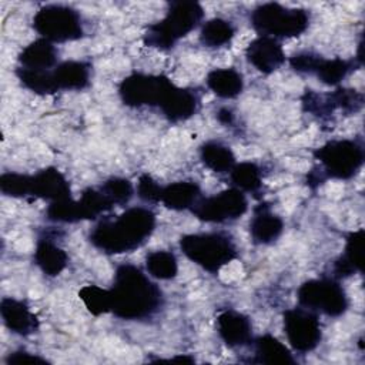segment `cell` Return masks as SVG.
I'll return each instance as SVG.
<instances>
[{
    "mask_svg": "<svg viewBox=\"0 0 365 365\" xmlns=\"http://www.w3.org/2000/svg\"><path fill=\"white\" fill-rule=\"evenodd\" d=\"M110 295L111 312L125 321L148 319L164 304L160 287L133 264H121L115 268Z\"/></svg>",
    "mask_w": 365,
    "mask_h": 365,
    "instance_id": "cell-1",
    "label": "cell"
},
{
    "mask_svg": "<svg viewBox=\"0 0 365 365\" xmlns=\"http://www.w3.org/2000/svg\"><path fill=\"white\" fill-rule=\"evenodd\" d=\"M155 214L144 207H131L115 218L101 220L88 234L93 247L104 254L131 252L151 237Z\"/></svg>",
    "mask_w": 365,
    "mask_h": 365,
    "instance_id": "cell-2",
    "label": "cell"
},
{
    "mask_svg": "<svg viewBox=\"0 0 365 365\" xmlns=\"http://www.w3.org/2000/svg\"><path fill=\"white\" fill-rule=\"evenodd\" d=\"M202 17L204 9L198 1H170L164 19L147 26L143 43L160 50H170L178 40L197 29Z\"/></svg>",
    "mask_w": 365,
    "mask_h": 365,
    "instance_id": "cell-3",
    "label": "cell"
},
{
    "mask_svg": "<svg viewBox=\"0 0 365 365\" xmlns=\"http://www.w3.org/2000/svg\"><path fill=\"white\" fill-rule=\"evenodd\" d=\"M180 250L190 261L211 274H217L238 255L232 237L221 231L185 234L180 238Z\"/></svg>",
    "mask_w": 365,
    "mask_h": 365,
    "instance_id": "cell-4",
    "label": "cell"
},
{
    "mask_svg": "<svg viewBox=\"0 0 365 365\" xmlns=\"http://www.w3.org/2000/svg\"><path fill=\"white\" fill-rule=\"evenodd\" d=\"M250 21L259 36L289 38L301 36L308 29L309 11L271 1L257 6L250 14Z\"/></svg>",
    "mask_w": 365,
    "mask_h": 365,
    "instance_id": "cell-5",
    "label": "cell"
},
{
    "mask_svg": "<svg viewBox=\"0 0 365 365\" xmlns=\"http://www.w3.org/2000/svg\"><path fill=\"white\" fill-rule=\"evenodd\" d=\"M325 178L351 180L364 165L365 150L359 140H331L314 151Z\"/></svg>",
    "mask_w": 365,
    "mask_h": 365,
    "instance_id": "cell-6",
    "label": "cell"
},
{
    "mask_svg": "<svg viewBox=\"0 0 365 365\" xmlns=\"http://www.w3.org/2000/svg\"><path fill=\"white\" fill-rule=\"evenodd\" d=\"M33 27L51 43L74 41L84 36L80 13L64 4H47L38 9L33 17Z\"/></svg>",
    "mask_w": 365,
    "mask_h": 365,
    "instance_id": "cell-7",
    "label": "cell"
},
{
    "mask_svg": "<svg viewBox=\"0 0 365 365\" xmlns=\"http://www.w3.org/2000/svg\"><path fill=\"white\" fill-rule=\"evenodd\" d=\"M301 307L328 317H341L349 307V299L338 279L322 277L302 282L297 291Z\"/></svg>",
    "mask_w": 365,
    "mask_h": 365,
    "instance_id": "cell-8",
    "label": "cell"
},
{
    "mask_svg": "<svg viewBox=\"0 0 365 365\" xmlns=\"http://www.w3.org/2000/svg\"><path fill=\"white\" fill-rule=\"evenodd\" d=\"M175 84L163 74L131 73L118 86L121 101L133 108L161 107L168 98Z\"/></svg>",
    "mask_w": 365,
    "mask_h": 365,
    "instance_id": "cell-9",
    "label": "cell"
},
{
    "mask_svg": "<svg viewBox=\"0 0 365 365\" xmlns=\"http://www.w3.org/2000/svg\"><path fill=\"white\" fill-rule=\"evenodd\" d=\"M247 210L248 201L245 194L241 190L231 187L215 195L201 197L191 208V212L200 221L222 224L238 220Z\"/></svg>",
    "mask_w": 365,
    "mask_h": 365,
    "instance_id": "cell-10",
    "label": "cell"
},
{
    "mask_svg": "<svg viewBox=\"0 0 365 365\" xmlns=\"http://www.w3.org/2000/svg\"><path fill=\"white\" fill-rule=\"evenodd\" d=\"M282 324L287 339L297 352L314 351L322 339L318 315L301 305L287 309L282 314Z\"/></svg>",
    "mask_w": 365,
    "mask_h": 365,
    "instance_id": "cell-11",
    "label": "cell"
},
{
    "mask_svg": "<svg viewBox=\"0 0 365 365\" xmlns=\"http://www.w3.org/2000/svg\"><path fill=\"white\" fill-rule=\"evenodd\" d=\"M302 110L319 118H328L335 110L355 114L364 107V94L354 88L338 87L332 93H317L307 88L301 97Z\"/></svg>",
    "mask_w": 365,
    "mask_h": 365,
    "instance_id": "cell-12",
    "label": "cell"
},
{
    "mask_svg": "<svg viewBox=\"0 0 365 365\" xmlns=\"http://www.w3.org/2000/svg\"><path fill=\"white\" fill-rule=\"evenodd\" d=\"M30 197L50 202L71 198V187L67 178L56 167H46L30 175Z\"/></svg>",
    "mask_w": 365,
    "mask_h": 365,
    "instance_id": "cell-13",
    "label": "cell"
},
{
    "mask_svg": "<svg viewBox=\"0 0 365 365\" xmlns=\"http://www.w3.org/2000/svg\"><path fill=\"white\" fill-rule=\"evenodd\" d=\"M217 331L228 348H241L252 342L251 319L235 309H225L218 314Z\"/></svg>",
    "mask_w": 365,
    "mask_h": 365,
    "instance_id": "cell-14",
    "label": "cell"
},
{
    "mask_svg": "<svg viewBox=\"0 0 365 365\" xmlns=\"http://www.w3.org/2000/svg\"><path fill=\"white\" fill-rule=\"evenodd\" d=\"M245 57L262 74H271L285 63V54L278 40L259 36L245 48Z\"/></svg>",
    "mask_w": 365,
    "mask_h": 365,
    "instance_id": "cell-15",
    "label": "cell"
},
{
    "mask_svg": "<svg viewBox=\"0 0 365 365\" xmlns=\"http://www.w3.org/2000/svg\"><path fill=\"white\" fill-rule=\"evenodd\" d=\"M364 238H365V231L362 228L348 234L344 252L332 262V267H331L332 278L339 281L342 278H348L354 275L355 272H362Z\"/></svg>",
    "mask_w": 365,
    "mask_h": 365,
    "instance_id": "cell-16",
    "label": "cell"
},
{
    "mask_svg": "<svg viewBox=\"0 0 365 365\" xmlns=\"http://www.w3.org/2000/svg\"><path fill=\"white\" fill-rule=\"evenodd\" d=\"M284 231V221L271 211L268 202H259L252 212L250 221V235L254 244L268 245L275 242Z\"/></svg>",
    "mask_w": 365,
    "mask_h": 365,
    "instance_id": "cell-17",
    "label": "cell"
},
{
    "mask_svg": "<svg viewBox=\"0 0 365 365\" xmlns=\"http://www.w3.org/2000/svg\"><path fill=\"white\" fill-rule=\"evenodd\" d=\"M0 315L6 328L13 334L27 336L38 329V319L24 301L4 297L0 302Z\"/></svg>",
    "mask_w": 365,
    "mask_h": 365,
    "instance_id": "cell-18",
    "label": "cell"
},
{
    "mask_svg": "<svg viewBox=\"0 0 365 365\" xmlns=\"http://www.w3.org/2000/svg\"><path fill=\"white\" fill-rule=\"evenodd\" d=\"M200 104L201 98L195 90L175 86L160 110L170 123H181L195 115Z\"/></svg>",
    "mask_w": 365,
    "mask_h": 365,
    "instance_id": "cell-19",
    "label": "cell"
},
{
    "mask_svg": "<svg viewBox=\"0 0 365 365\" xmlns=\"http://www.w3.org/2000/svg\"><path fill=\"white\" fill-rule=\"evenodd\" d=\"M33 259H34V264L47 277L60 275L68 264L67 252L61 247H58L47 234H43L38 237L36 242Z\"/></svg>",
    "mask_w": 365,
    "mask_h": 365,
    "instance_id": "cell-20",
    "label": "cell"
},
{
    "mask_svg": "<svg viewBox=\"0 0 365 365\" xmlns=\"http://www.w3.org/2000/svg\"><path fill=\"white\" fill-rule=\"evenodd\" d=\"M90 63L67 60L53 68V80L58 90H84L90 86Z\"/></svg>",
    "mask_w": 365,
    "mask_h": 365,
    "instance_id": "cell-21",
    "label": "cell"
},
{
    "mask_svg": "<svg viewBox=\"0 0 365 365\" xmlns=\"http://www.w3.org/2000/svg\"><path fill=\"white\" fill-rule=\"evenodd\" d=\"M58 51L46 38H37L27 44L17 56L19 67L30 70H51L57 66Z\"/></svg>",
    "mask_w": 365,
    "mask_h": 365,
    "instance_id": "cell-22",
    "label": "cell"
},
{
    "mask_svg": "<svg viewBox=\"0 0 365 365\" xmlns=\"http://www.w3.org/2000/svg\"><path fill=\"white\" fill-rule=\"evenodd\" d=\"M201 198V188L194 181H175L164 185L161 190L160 202L168 210L184 211L191 210Z\"/></svg>",
    "mask_w": 365,
    "mask_h": 365,
    "instance_id": "cell-23",
    "label": "cell"
},
{
    "mask_svg": "<svg viewBox=\"0 0 365 365\" xmlns=\"http://www.w3.org/2000/svg\"><path fill=\"white\" fill-rule=\"evenodd\" d=\"M251 344L254 346V359L251 362L254 364H295L292 352L271 334L259 335Z\"/></svg>",
    "mask_w": 365,
    "mask_h": 365,
    "instance_id": "cell-24",
    "label": "cell"
},
{
    "mask_svg": "<svg viewBox=\"0 0 365 365\" xmlns=\"http://www.w3.org/2000/svg\"><path fill=\"white\" fill-rule=\"evenodd\" d=\"M207 87L220 98L231 100L244 90V78L235 68H214L207 74Z\"/></svg>",
    "mask_w": 365,
    "mask_h": 365,
    "instance_id": "cell-25",
    "label": "cell"
},
{
    "mask_svg": "<svg viewBox=\"0 0 365 365\" xmlns=\"http://www.w3.org/2000/svg\"><path fill=\"white\" fill-rule=\"evenodd\" d=\"M201 163L214 173H230L235 163V155L231 148L220 141H205L200 147Z\"/></svg>",
    "mask_w": 365,
    "mask_h": 365,
    "instance_id": "cell-26",
    "label": "cell"
},
{
    "mask_svg": "<svg viewBox=\"0 0 365 365\" xmlns=\"http://www.w3.org/2000/svg\"><path fill=\"white\" fill-rule=\"evenodd\" d=\"M235 36V26L221 17H214L207 20L200 31V43L208 48L222 47L230 44Z\"/></svg>",
    "mask_w": 365,
    "mask_h": 365,
    "instance_id": "cell-27",
    "label": "cell"
},
{
    "mask_svg": "<svg viewBox=\"0 0 365 365\" xmlns=\"http://www.w3.org/2000/svg\"><path fill=\"white\" fill-rule=\"evenodd\" d=\"M356 61L354 60H344V58H324L321 57L314 76L318 77L319 81H322L327 86H338L349 73H352L356 67H361Z\"/></svg>",
    "mask_w": 365,
    "mask_h": 365,
    "instance_id": "cell-28",
    "label": "cell"
},
{
    "mask_svg": "<svg viewBox=\"0 0 365 365\" xmlns=\"http://www.w3.org/2000/svg\"><path fill=\"white\" fill-rule=\"evenodd\" d=\"M145 269L153 278L168 281L178 274V261L171 251H151L145 255Z\"/></svg>",
    "mask_w": 365,
    "mask_h": 365,
    "instance_id": "cell-29",
    "label": "cell"
},
{
    "mask_svg": "<svg viewBox=\"0 0 365 365\" xmlns=\"http://www.w3.org/2000/svg\"><path fill=\"white\" fill-rule=\"evenodd\" d=\"M232 185L242 192H257L262 185L261 167L252 161H242L230 171Z\"/></svg>",
    "mask_w": 365,
    "mask_h": 365,
    "instance_id": "cell-30",
    "label": "cell"
},
{
    "mask_svg": "<svg viewBox=\"0 0 365 365\" xmlns=\"http://www.w3.org/2000/svg\"><path fill=\"white\" fill-rule=\"evenodd\" d=\"M16 76L23 84V87H26L27 90L36 94L46 96V94H54L57 91L53 80V70H30V68L17 67Z\"/></svg>",
    "mask_w": 365,
    "mask_h": 365,
    "instance_id": "cell-31",
    "label": "cell"
},
{
    "mask_svg": "<svg viewBox=\"0 0 365 365\" xmlns=\"http://www.w3.org/2000/svg\"><path fill=\"white\" fill-rule=\"evenodd\" d=\"M78 202L84 211L86 220H96L98 215L110 211L114 207L111 200L101 191L100 187L86 188L81 192Z\"/></svg>",
    "mask_w": 365,
    "mask_h": 365,
    "instance_id": "cell-32",
    "label": "cell"
},
{
    "mask_svg": "<svg viewBox=\"0 0 365 365\" xmlns=\"http://www.w3.org/2000/svg\"><path fill=\"white\" fill-rule=\"evenodd\" d=\"M78 297L87 311L96 317L111 312L110 289H104L97 285H84L78 291Z\"/></svg>",
    "mask_w": 365,
    "mask_h": 365,
    "instance_id": "cell-33",
    "label": "cell"
},
{
    "mask_svg": "<svg viewBox=\"0 0 365 365\" xmlns=\"http://www.w3.org/2000/svg\"><path fill=\"white\" fill-rule=\"evenodd\" d=\"M46 217L54 222H78L86 220L78 200H61L50 202L46 210Z\"/></svg>",
    "mask_w": 365,
    "mask_h": 365,
    "instance_id": "cell-34",
    "label": "cell"
},
{
    "mask_svg": "<svg viewBox=\"0 0 365 365\" xmlns=\"http://www.w3.org/2000/svg\"><path fill=\"white\" fill-rule=\"evenodd\" d=\"M100 188L114 205H125L134 195L133 184L123 177H111L106 180Z\"/></svg>",
    "mask_w": 365,
    "mask_h": 365,
    "instance_id": "cell-35",
    "label": "cell"
},
{
    "mask_svg": "<svg viewBox=\"0 0 365 365\" xmlns=\"http://www.w3.org/2000/svg\"><path fill=\"white\" fill-rule=\"evenodd\" d=\"M0 190L4 195L14 198L30 197V175L19 173H3L0 175Z\"/></svg>",
    "mask_w": 365,
    "mask_h": 365,
    "instance_id": "cell-36",
    "label": "cell"
},
{
    "mask_svg": "<svg viewBox=\"0 0 365 365\" xmlns=\"http://www.w3.org/2000/svg\"><path fill=\"white\" fill-rule=\"evenodd\" d=\"M163 185H160L150 174H141L137 182V195L144 202H160Z\"/></svg>",
    "mask_w": 365,
    "mask_h": 365,
    "instance_id": "cell-37",
    "label": "cell"
},
{
    "mask_svg": "<svg viewBox=\"0 0 365 365\" xmlns=\"http://www.w3.org/2000/svg\"><path fill=\"white\" fill-rule=\"evenodd\" d=\"M321 57H322L321 54H317L314 51H299V53L291 56L288 63H289L291 68L297 73L314 74Z\"/></svg>",
    "mask_w": 365,
    "mask_h": 365,
    "instance_id": "cell-38",
    "label": "cell"
},
{
    "mask_svg": "<svg viewBox=\"0 0 365 365\" xmlns=\"http://www.w3.org/2000/svg\"><path fill=\"white\" fill-rule=\"evenodd\" d=\"M4 361L9 365H11V364H48V361L46 358L31 354V352H27L24 349L10 352Z\"/></svg>",
    "mask_w": 365,
    "mask_h": 365,
    "instance_id": "cell-39",
    "label": "cell"
},
{
    "mask_svg": "<svg viewBox=\"0 0 365 365\" xmlns=\"http://www.w3.org/2000/svg\"><path fill=\"white\" fill-rule=\"evenodd\" d=\"M217 120L222 124V125H232L234 124V121H235V118H234V113L231 111V108H228V107H221V108H218V111H217Z\"/></svg>",
    "mask_w": 365,
    "mask_h": 365,
    "instance_id": "cell-40",
    "label": "cell"
},
{
    "mask_svg": "<svg viewBox=\"0 0 365 365\" xmlns=\"http://www.w3.org/2000/svg\"><path fill=\"white\" fill-rule=\"evenodd\" d=\"M171 361H181V362H194V359L191 356H175L171 358Z\"/></svg>",
    "mask_w": 365,
    "mask_h": 365,
    "instance_id": "cell-41",
    "label": "cell"
}]
</instances>
